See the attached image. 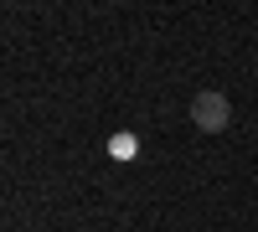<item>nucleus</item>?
I'll return each mask as SVG.
<instances>
[{
  "label": "nucleus",
  "mask_w": 258,
  "mask_h": 232,
  "mask_svg": "<svg viewBox=\"0 0 258 232\" xmlns=\"http://www.w3.org/2000/svg\"><path fill=\"white\" fill-rule=\"evenodd\" d=\"M191 124H197L202 134H222L232 124V103L222 88H202L197 98H191Z\"/></svg>",
  "instance_id": "nucleus-1"
}]
</instances>
